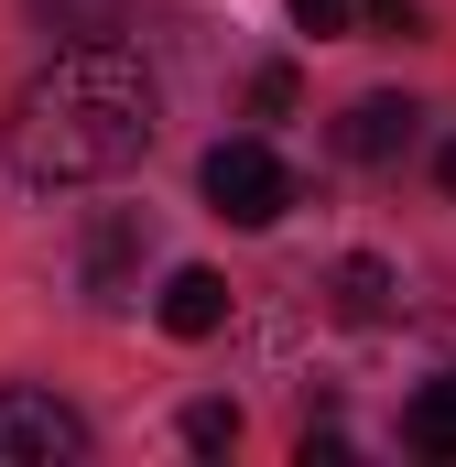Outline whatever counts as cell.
<instances>
[{
    "mask_svg": "<svg viewBox=\"0 0 456 467\" xmlns=\"http://www.w3.org/2000/svg\"><path fill=\"white\" fill-rule=\"evenodd\" d=\"M358 22H380V33H424V0H358Z\"/></svg>",
    "mask_w": 456,
    "mask_h": 467,
    "instance_id": "7c38bea8",
    "label": "cell"
},
{
    "mask_svg": "<svg viewBox=\"0 0 456 467\" xmlns=\"http://www.w3.org/2000/svg\"><path fill=\"white\" fill-rule=\"evenodd\" d=\"M435 185H446V196H456V141H446V152H435Z\"/></svg>",
    "mask_w": 456,
    "mask_h": 467,
    "instance_id": "9a60e30c",
    "label": "cell"
},
{
    "mask_svg": "<svg viewBox=\"0 0 456 467\" xmlns=\"http://www.w3.org/2000/svg\"><path fill=\"white\" fill-rule=\"evenodd\" d=\"M33 11H55L66 33H109V0H33Z\"/></svg>",
    "mask_w": 456,
    "mask_h": 467,
    "instance_id": "4fadbf2b",
    "label": "cell"
},
{
    "mask_svg": "<svg viewBox=\"0 0 456 467\" xmlns=\"http://www.w3.org/2000/svg\"><path fill=\"white\" fill-rule=\"evenodd\" d=\"M185 446H196V457H228V446H239V402H196V413H185Z\"/></svg>",
    "mask_w": 456,
    "mask_h": 467,
    "instance_id": "9c48e42d",
    "label": "cell"
},
{
    "mask_svg": "<svg viewBox=\"0 0 456 467\" xmlns=\"http://www.w3.org/2000/svg\"><path fill=\"white\" fill-rule=\"evenodd\" d=\"M152 316H163V337H218V327H228V283L207 272V261H185V272L163 283Z\"/></svg>",
    "mask_w": 456,
    "mask_h": 467,
    "instance_id": "5b68a950",
    "label": "cell"
},
{
    "mask_svg": "<svg viewBox=\"0 0 456 467\" xmlns=\"http://www.w3.org/2000/svg\"><path fill=\"white\" fill-rule=\"evenodd\" d=\"M196 185H207V207H218L228 229H272V218L294 207V163H283L272 141H218Z\"/></svg>",
    "mask_w": 456,
    "mask_h": 467,
    "instance_id": "7a4b0ae2",
    "label": "cell"
},
{
    "mask_svg": "<svg viewBox=\"0 0 456 467\" xmlns=\"http://www.w3.org/2000/svg\"><path fill=\"white\" fill-rule=\"evenodd\" d=\"M152 130H163V88H152V66L109 44V33H77L55 66H33L22 77V99L0 109V163L22 174V185H109L130 174L141 152H152Z\"/></svg>",
    "mask_w": 456,
    "mask_h": 467,
    "instance_id": "6da1fadb",
    "label": "cell"
},
{
    "mask_svg": "<svg viewBox=\"0 0 456 467\" xmlns=\"http://www.w3.org/2000/svg\"><path fill=\"white\" fill-rule=\"evenodd\" d=\"M413 130H424V109H413V99L369 88V99L337 119V152H347V163H402V152H413Z\"/></svg>",
    "mask_w": 456,
    "mask_h": 467,
    "instance_id": "277c9868",
    "label": "cell"
},
{
    "mask_svg": "<svg viewBox=\"0 0 456 467\" xmlns=\"http://www.w3.org/2000/svg\"><path fill=\"white\" fill-rule=\"evenodd\" d=\"M130 250H141V229H130V218H109V229L88 239V294H98V305H119V272H130Z\"/></svg>",
    "mask_w": 456,
    "mask_h": 467,
    "instance_id": "ba28073f",
    "label": "cell"
},
{
    "mask_svg": "<svg viewBox=\"0 0 456 467\" xmlns=\"http://www.w3.org/2000/svg\"><path fill=\"white\" fill-rule=\"evenodd\" d=\"M77 457H88V424H77L55 391L11 380V391H0V467H77Z\"/></svg>",
    "mask_w": 456,
    "mask_h": 467,
    "instance_id": "3957f363",
    "label": "cell"
},
{
    "mask_svg": "<svg viewBox=\"0 0 456 467\" xmlns=\"http://www.w3.org/2000/svg\"><path fill=\"white\" fill-rule=\"evenodd\" d=\"M337 316L347 327H380V316H391V261H369V250L337 261Z\"/></svg>",
    "mask_w": 456,
    "mask_h": 467,
    "instance_id": "52a82bcc",
    "label": "cell"
},
{
    "mask_svg": "<svg viewBox=\"0 0 456 467\" xmlns=\"http://www.w3.org/2000/svg\"><path fill=\"white\" fill-rule=\"evenodd\" d=\"M283 11H294V33H316V44H326V33H358V0H283Z\"/></svg>",
    "mask_w": 456,
    "mask_h": 467,
    "instance_id": "30bf717a",
    "label": "cell"
},
{
    "mask_svg": "<svg viewBox=\"0 0 456 467\" xmlns=\"http://www.w3.org/2000/svg\"><path fill=\"white\" fill-rule=\"evenodd\" d=\"M250 109H261V119L294 109V66H261V77H250Z\"/></svg>",
    "mask_w": 456,
    "mask_h": 467,
    "instance_id": "8fae6325",
    "label": "cell"
},
{
    "mask_svg": "<svg viewBox=\"0 0 456 467\" xmlns=\"http://www.w3.org/2000/svg\"><path fill=\"white\" fill-rule=\"evenodd\" d=\"M402 446H413V457H456V369H435V380L402 402Z\"/></svg>",
    "mask_w": 456,
    "mask_h": 467,
    "instance_id": "8992f818",
    "label": "cell"
},
{
    "mask_svg": "<svg viewBox=\"0 0 456 467\" xmlns=\"http://www.w3.org/2000/svg\"><path fill=\"white\" fill-rule=\"evenodd\" d=\"M294 457H305V467H347V435H337V424H305V446H294Z\"/></svg>",
    "mask_w": 456,
    "mask_h": 467,
    "instance_id": "5bb4252c",
    "label": "cell"
}]
</instances>
